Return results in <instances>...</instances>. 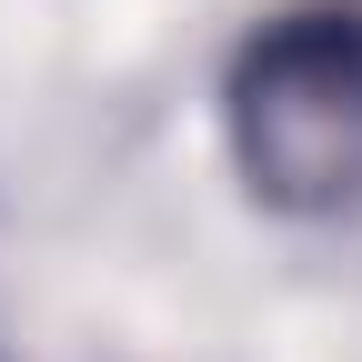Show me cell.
I'll use <instances>...</instances> for the list:
<instances>
[{"label": "cell", "instance_id": "1", "mask_svg": "<svg viewBox=\"0 0 362 362\" xmlns=\"http://www.w3.org/2000/svg\"><path fill=\"white\" fill-rule=\"evenodd\" d=\"M232 161L252 202L292 221L362 211V21L352 11H282L242 40L232 90Z\"/></svg>", "mask_w": 362, "mask_h": 362}]
</instances>
